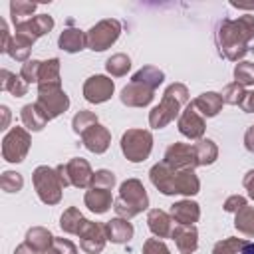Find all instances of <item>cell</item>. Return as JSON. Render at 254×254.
Returning a JSON list of instances; mask_svg holds the SVG:
<instances>
[{
    "label": "cell",
    "mask_w": 254,
    "mask_h": 254,
    "mask_svg": "<svg viewBox=\"0 0 254 254\" xmlns=\"http://www.w3.org/2000/svg\"><path fill=\"white\" fill-rule=\"evenodd\" d=\"M60 179H62V185L64 189L65 187H77V189H85L91 185V179H93V171L89 167V163L81 157H73L69 159L67 163H62L56 167Z\"/></svg>",
    "instance_id": "cell-7"
},
{
    "label": "cell",
    "mask_w": 254,
    "mask_h": 254,
    "mask_svg": "<svg viewBox=\"0 0 254 254\" xmlns=\"http://www.w3.org/2000/svg\"><path fill=\"white\" fill-rule=\"evenodd\" d=\"M95 123H99V121H97V115H95L93 111H87V109L75 113L73 119H71V127H73V131H75L77 135H81L83 131H87V129H89L91 125H95Z\"/></svg>",
    "instance_id": "cell-36"
},
{
    "label": "cell",
    "mask_w": 254,
    "mask_h": 254,
    "mask_svg": "<svg viewBox=\"0 0 254 254\" xmlns=\"http://www.w3.org/2000/svg\"><path fill=\"white\" fill-rule=\"evenodd\" d=\"M192 149H194L196 165H200V167L214 163L216 157H218V147H216L214 141H210V139H198V141L192 145Z\"/></svg>",
    "instance_id": "cell-29"
},
{
    "label": "cell",
    "mask_w": 254,
    "mask_h": 254,
    "mask_svg": "<svg viewBox=\"0 0 254 254\" xmlns=\"http://www.w3.org/2000/svg\"><path fill=\"white\" fill-rule=\"evenodd\" d=\"M187 103H189V89H187V85H183V83H171L165 89L161 103L151 109V113H149V125L153 129L167 127L181 113V107L187 105Z\"/></svg>",
    "instance_id": "cell-2"
},
{
    "label": "cell",
    "mask_w": 254,
    "mask_h": 254,
    "mask_svg": "<svg viewBox=\"0 0 254 254\" xmlns=\"http://www.w3.org/2000/svg\"><path fill=\"white\" fill-rule=\"evenodd\" d=\"M40 83H60V60L52 58L48 62H42V69H40Z\"/></svg>",
    "instance_id": "cell-34"
},
{
    "label": "cell",
    "mask_w": 254,
    "mask_h": 254,
    "mask_svg": "<svg viewBox=\"0 0 254 254\" xmlns=\"http://www.w3.org/2000/svg\"><path fill=\"white\" fill-rule=\"evenodd\" d=\"M254 38V16H238L236 20L222 18L216 26L214 40L220 56L238 62L248 52V42Z\"/></svg>",
    "instance_id": "cell-1"
},
{
    "label": "cell",
    "mask_w": 254,
    "mask_h": 254,
    "mask_svg": "<svg viewBox=\"0 0 254 254\" xmlns=\"http://www.w3.org/2000/svg\"><path fill=\"white\" fill-rule=\"evenodd\" d=\"M244 147H246L250 153H254V125H250V127L246 129V133H244Z\"/></svg>",
    "instance_id": "cell-50"
},
{
    "label": "cell",
    "mask_w": 254,
    "mask_h": 254,
    "mask_svg": "<svg viewBox=\"0 0 254 254\" xmlns=\"http://www.w3.org/2000/svg\"><path fill=\"white\" fill-rule=\"evenodd\" d=\"M0 187L6 192H18L24 187V179L16 171H4L2 177H0Z\"/></svg>",
    "instance_id": "cell-39"
},
{
    "label": "cell",
    "mask_w": 254,
    "mask_h": 254,
    "mask_svg": "<svg viewBox=\"0 0 254 254\" xmlns=\"http://www.w3.org/2000/svg\"><path fill=\"white\" fill-rule=\"evenodd\" d=\"M143 254H171L167 244L159 238H147L143 244Z\"/></svg>",
    "instance_id": "cell-45"
},
{
    "label": "cell",
    "mask_w": 254,
    "mask_h": 254,
    "mask_svg": "<svg viewBox=\"0 0 254 254\" xmlns=\"http://www.w3.org/2000/svg\"><path fill=\"white\" fill-rule=\"evenodd\" d=\"M234 226L240 234L244 236H254V206H242L238 212H236V218H234Z\"/></svg>",
    "instance_id": "cell-32"
},
{
    "label": "cell",
    "mask_w": 254,
    "mask_h": 254,
    "mask_svg": "<svg viewBox=\"0 0 254 254\" xmlns=\"http://www.w3.org/2000/svg\"><path fill=\"white\" fill-rule=\"evenodd\" d=\"M77 236H79V246H81L83 252H87V254H99L103 250V246H105V240H107L105 224L87 220V224L83 226V230Z\"/></svg>",
    "instance_id": "cell-12"
},
{
    "label": "cell",
    "mask_w": 254,
    "mask_h": 254,
    "mask_svg": "<svg viewBox=\"0 0 254 254\" xmlns=\"http://www.w3.org/2000/svg\"><path fill=\"white\" fill-rule=\"evenodd\" d=\"M171 238L175 240L181 254H192L198 246V232L194 224H177L173 228Z\"/></svg>",
    "instance_id": "cell-17"
},
{
    "label": "cell",
    "mask_w": 254,
    "mask_h": 254,
    "mask_svg": "<svg viewBox=\"0 0 254 254\" xmlns=\"http://www.w3.org/2000/svg\"><path fill=\"white\" fill-rule=\"evenodd\" d=\"M81 141H83V145H85L87 151L99 155V153H105L107 151V147L111 143V133L101 123H95L87 131L81 133Z\"/></svg>",
    "instance_id": "cell-16"
},
{
    "label": "cell",
    "mask_w": 254,
    "mask_h": 254,
    "mask_svg": "<svg viewBox=\"0 0 254 254\" xmlns=\"http://www.w3.org/2000/svg\"><path fill=\"white\" fill-rule=\"evenodd\" d=\"M177 125H179V131H181L185 137H189V139H202L204 129H206V125H204V117L194 109L192 103L187 105L185 111L179 115Z\"/></svg>",
    "instance_id": "cell-13"
},
{
    "label": "cell",
    "mask_w": 254,
    "mask_h": 254,
    "mask_svg": "<svg viewBox=\"0 0 254 254\" xmlns=\"http://www.w3.org/2000/svg\"><path fill=\"white\" fill-rule=\"evenodd\" d=\"M194 109L202 115V117H214L220 109H222V97L220 93H214V91H206V93H200L194 101H192Z\"/></svg>",
    "instance_id": "cell-26"
},
{
    "label": "cell",
    "mask_w": 254,
    "mask_h": 254,
    "mask_svg": "<svg viewBox=\"0 0 254 254\" xmlns=\"http://www.w3.org/2000/svg\"><path fill=\"white\" fill-rule=\"evenodd\" d=\"M119 34H121L119 20H113V18L101 20L93 28H89V32H87V48L93 50V52H103L111 44L117 42Z\"/></svg>",
    "instance_id": "cell-8"
},
{
    "label": "cell",
    "mask_w": 254,
    "mask_h": 254,
    "mask_svg": "<svg viewBox=\"0 0 254 254\" xmlns=\"http://www.w3.org/2000/svg\"><path fill=\"white\" fill-rule=\"evenodd\" d=\"M85 224H87V218H85L75 206H69V208L62 214V218H60V226H62V230L67 232V234H79Z\"/></svg>",
    "instance_id": "cell-28"
},
{
    "label": "cell",
    "mask_w": 254,
    "mask_h": 254,
    "mask_svg": "<svg viewBox=\"0 0 254 254\" xmlns=\"http://www.w3.org/2000/svg\"><path fill=\"white\" fill-rule=\"evenodd\" d=\"M105 234H107V240H111L115 244L129 242L131 236H133V224L127 218H119L117 216V218L105 222Z\"/></svg>",
    "instance_id": "cell-23"
},
{
    "label": "cell",
    "mask_w": 254,
    "mask_h": 254,
    "mask_svg": "<svg viewBox=\"0 0 254 254\" xmlns=\"http://www.w3.org/2000/svg\"><path fill=\"white\" fill-rule=\"evenodd\" d=\"M175 175H177V171L171 169L165 161L153 165L151 171H149L151 183H153L163 194H177V192H175Z\"/></svg>",
    "instance_id": "cell-18"
},
{
    "label": "cell",
    "mask_w": 254,
    "mask_h": 254,
    "mask_svg": "<svg viewBox=\"0 0 254 254\" xmlns=\"http://www.w3.org/2000/svg\"><path fill=\"white\" fill-rule=\"evenodd\" d=\"M32 181H34V189H36L42 202L58 204L62 200L64 185H62V179H60L56 169H52L48 165H40V167H36V171L32 175Z\"/></svg>",
    "instance_id": "cell-4"
},
{
    "label": "cell",
    "mask_w": 254,
    "mask_h": 254,
    "mask_svg": "<svg viewBox=\"0 0 254 254\" xmlns=\"http://www.w3.org/2000/svg\"><path fill=\"white\" fill-rule=\"evenodd\" d=\"M0 30H2V40H0V52H8V46L12 42V36L8 32V26L4 20H0Z\"/></svg>",
    "instance_id": "cell-47"
},
{
    "label": "cell",
    "mask_w": 254,
    "mask_h": 254,
    "mask_svg": "<svg viewBox=\"0 0 254 254\" xmlns=\"http://www.w3.org/2000/svg\"><path fill=\"white\" fill-rule=\"evenodd\" d=\"M222 206H224L226 212H238L242 206H246V198L240 196V194H232V196H228V198L224 200Z\"/></svg>",
    "instance_id": "cell-46"
},
{
    "label": "cell",
    "mask_w": 254,
    "mask_h": 254,
    "mask_svg": "<svg viewBox=\"0 0 254 254\" xmlns=\"http://www.w3.org/2000/svg\"><path fill=\"white\" fill-rule=\"evenodd\" d=\"M14 254H36V250H32V248H30L26 242H22V244H20V246L14 250Z\"/></svg>",
    "instance_id": "cell-51"
},
{
    "label": "cell",
    "mask_w": 254,
    "mask_h": 254,
    "mask_svg": "<svg viewBox=\"0 0 254 254\" xmlns=\"http://www.w3.org/2000/svg\"><path fill=\"white\" fill-rule=\"evenodd\" d=\"M30 48H32V46H30L28 42H24V40H20V38L12 36V42H10L8 52H6V54H10V58H14L16 62H28Z\"/></svg>",
    "instance_id": "cell-38"
},
{
    "label": "cell",
    "mask_w": 254,
    "mask_h": 254,
    "mask_svg": "<svg viewBox=\"0 0 254 254\" xmlns=\"http://www.w3.org/2000/svg\"><path fill=\"white\" fill-rule=\"evenodd\" d=\"M54 238H56V236H52V232H50L48 228H44V226H34V228H30V230L26 232V240H24V242H26L32 250L44 254V252L52 246Z\"/></svg>",
    "instance_id": "cell-27"
},
{
    "label": "cell",
    "mask_w": 254,
    "mask_h": 254,
    "mask_svg": "<svg viewBox=\"0 0 254 254\" xmlns=\"http://www.w3.org/2000/svg\"><path fill=\"white\" fill-rule=\"evenodd\" d=\"M153 135L147 129H127L121 137V151L131 163H141L151 155Z\"/></svg>",
    "instance_id": "cell-6"
},
{
    "label": "cell",
    "mask_w": 254,
    "mask_h": 254,
    "mask_svg": "<svg viewBox=\"0 0 254 254\" xmlns=\"http://www.w3.org/2000/svg\"><path fill=\"white\" fill-rule=\"evenodd\" d=\"M113 93V81L105 75H91L83 83V97L89 103H103Z\"/></svg>",
    "instance_id": "cell-14"
},
{
    "label": "cell",
    "mask_w": 254,
    "mask_h": 254,
    "mask_svg": "<svg viewBox=\"0 0 254 254\" xmlns=\"http://www.w3.org/2000/svg\"><path fill=\"white\" fill-rule=\"evenodd\" d=\"M52 28H54V18L48 16V14H38V16H34V18L20 20V22L14 24L16 38L28 42L30 46H32L40 36H46Z\"/></svg>",
    "instance_id": "cell-10"
},
{
    "label": "cell",
    "mask_w": 254,
    "mask_h": 254,
    "mask_svg": "<svg viewBox=\"0 0 254 254\" xmlns=\"http://www.w3.org/2000/svg\"><path fill=\"white\" fill-rule=\"evenodd\" d=\"M67 24H69V28H65V30L60 34L58 46H60L64 52H69V54L81 52V50L87 46V34H83L79 28H71V20H69Z\"/></svg>",
    "instance_id": "cell-21"
},
{
    "label": "cell",
    "mask_w": 254,
    "mask_h": 254,
    "mask_svg": "<svg viewBox=\"0 0 254 254\" xmlns=\"http://www.w3.org/2000/svg\"><path fill=\"white\" fill-rule=\"evenodd\" d=\"M171 169L175 171H183V169H194L196 165V157H194V149L189 143H173L167 151H165V159H163Z\"/></svg>",
    "instance_id": "cell-11"
},
{
    "label": "cell",
    "mask_w": 254,
    "mask_h": 254,
    "mask_svg": "<svg viewBox=\"0 0 254 254\" xmlns=\"http://www.w3.org/2000/svg\"><path fill=\"white\" fill-rule=\"evenodd\" d=\"M83 202H85V206H87L91 212L103 214V212H107V210L111 208V204H113L111 190H107V189H97V187H89V190H87L85 196H83Z\"/></svg>",
    "instance_id": "cell-20"
},
{
    "label": "cell",
    "mask_w": 254,
    "mask_h": 254,
    "mask_svg": "<svg viewBox=\"0 0 254 254\" xmlns=\"http://www.w3.org/2000/svg\"><path fill=\"white\" fill-rule=\"evenodd\" d=\"M149 206V196L141 181L127 179L119 187V194L113 200V210L119 218H133Z\"/></svg>",
    "instance_id": "cell-3"
},
{
    "label": "cell",
    "mask_w": 254,
    "mask_h": 254,
    "mask_svg": "<svg viewBox=\"0 0 254 254\" xmlns=\"http://www.w3.org/2000/svg\"><path fill=\"white\" fill-rule=\"evenodd\" d=\"M30 133L24 127H12L2 139V157L8 163H20L30 151Z\"/></svg>",
    "instance_id": "cell-9"
},
{
    "label": "cell",
    "mask_w": 254,
    "mask_h": 254,
    "mask_svg": "<svg viewBox=\"0 0 254 254\" xmlns=\"http://www.w3.org/2000/svg\"><path fill=\"white\" fill-rule=\"evenodd\" d=\"M240 252H242V254H254V242H246Z\"/></svg>",
    "instance_id": "cell-53"
},
{
    "label": "cell",
    "mask_w": 254,
    "mask_h": 254,
    "mask_svg": "<svg viewBox=\"0 0 254 254\" xmlns=\"http://www.w3.org/2000/svg\"><path fill=\"white\" fill-rule=\"evenodd\" d=\"M198 189H200V181L192 169L177 171V175H175V192L177 194L190 196V194H196Z\"/></svg>",
    "instance_id": "cell-25"
},
{
    "label": "cell",
    "mask_w": 254,
    "mask_h": 254,
    "mask_svg": "<svg viewBox=\"0 0 254 254\" xmlns=\"http://www.w3.org/2000/svg\"><path fill=\"white\" fill-rule=\"evenodd\" d=\"M89 187H97V189H107L111 190L115 187V175L107 169H99L93 173V179H91V185Z\"/></svg>",
    "instance_id": "cell-42"
},
{
    "label": "cell",
    "mask_w": 254,
    "mask_h": 254,
    "mask_svg": "<svg viewBox=\"0 0 254 254\" xmlns=\"http://www.w3.org/2000/svg\"><path fill=\"white\" fill-rule=\"evenodd\" d=\"M171 218L177 224H194L200 218V208L194 200H179L171 204Z\"/></svg>",
    "instance_id": "cell-22"
},
{
    "label": "cell",
    "mask_w": 254,
    "mask_h": 254,
    "mask_svg": "<svg viewBox=\"0 0 254 254\" xmlns=\"http://www.w3.org/2000/svg\"><path fill=\"white\" fill-rule=\"evenodd\" d=\"M147 224H149V230L157 236V238H169L173 234V218L171 214H167L165 210L161 208H151L149 214H147Z\"/></svg>",
    "instance_id": "cell-19"
},
{
    "label": "cell",
    "mask_w": 254,
    "mask_h": 254,
    "mask_svg": "<svg viewBox=\"0 0 254 254\" xmlns=\"http://www.w3.org/2000/svg\"><path fill=\"white\" fill-rule=\"evenodd\" d=\"M44 254H77V248L71 240L67 238H54L52 246Z\"/></svg>",
    "instance_id": "cell-44"
},
{
    "label": "cell",
    "mask_w": 254,
    "mask_h": 254,
    "mask_svg": "<svg viewBox=\"0 0 254 254\" xmlns=\"http://www.w3.org/2000/svg\"><path fill=\"white\" fill-rule=\"evenodd\" d=\"M34 10H36V4H34V2L16 0V2H12V4H10V16H12L14 24H16V22H20V18H24V16H32V12H34Z\"/></svg>",
    "instance_id": "cell-43"
},
{
    "label": "cell",
    "mask_w": 254,
    "mask_h": 254,
    "mask_svg": "<svg viewBox=\"0 0 254 254\" xmlns=\"http://www.w3.org/2000/svg\"><path fill=\"white\" fill-rule=\"evenodd\" d=\"M40 69H42V62L38 60H28L22 69H20V75L26 83H38L40 81Z\"/></svg>",
    "instance_id": "cell-41"
},
{
    "label": "cell",
    "mask_w": 254,
    "mask_h": 254,
    "mask_svg": "<svg viewBox=\"0 0 254 254\" xmlns=\"http://www.w3.org/2000/svg\"><path fill=\"white\" fill-rule=\"evenodd\" d=\"M163 79H165V73H163L159 67H153V65L141 67V69L131 77V81H139V83H143V85H147V87H151V89H157V87L163 83Z\"/></svg>",
    "instance_id": "cell-31"
},
{
    "label": "cell",
    "mask_w": 254,
    "mask_h": 254,
    "mask_svg": "<svg viewBox=\"0 0 254 254\" xmlns=\"http://www.w3.org/2000/svg\"><path fill=\"white\" fill-rule=\"evenodd\" d=\"M220 97H222V103H230V105H240V103L244 101V97H246L244 85H240V83L232 81V83L224 85V89H222Z\"/></svg>",
    "instance_id": "cell-35"
},
{
    "label": "cell",
    "mask_w": 254,
    "mask_h": 254,
    "mask_svg": "<svg viewBox=\"0 0 254 254\" xmlns=\"http://www.w3.org/2000/svg\"><path fill=\"white\" fill-rule=\"evenodd\" d=\"M129 67H131V60H129V56H125V54H113V56L105 62V69H107L113 77L125 75V73L129 71Z\"/></svg>",
    "instance_id": "cell-33"
},
{
    "label": "cell",
    "mask_w": 254,
    "mask_h": 254,
    "mask_svg": "<svg viewBox=\"0 0 254 254\" xmlns=\"http://www.w3.org/2000/svg\"><path fill=\"white\" fill-rule=\"evenodd\" d=\"M242 185H244V189L248 190L250 198H254V169H252V171H248V173L244 175V181H242Z\"/></svg>",
    "instance_id": "cell-48"
},
{
    "label": "cell",
    "mask_w": 254,
    "mask_h": 254,
    "mask_svg": "<svg viewBox=\"0 0 254 254\" xmlns=\"http://www.w3.org/2000/svg\"><path fill=\"white\" fill-rule=\"evenodd\" d=\"M244 244H246L244 238H234V236H230V238H224V240L216 242L214 248H212V254H238Z\"/></svg>",
    "instance_id": "cell-37"
},
{
    "label": "cell",
    "mask_w": 254,
    "mask_h": 254,
    "mask_svg": "<svg viewBox=\"0 0 254 254\" xmlns=\"http://www.w3.org/2000/svg\"><path fill=\"white\" fill-rule=\"evenodd\" d=\"M0 109H2V115H4V119H2V127H0V129H6V127H8V119H10V109H8L6 105H2Z\"/></svg>",
    "instance_id": "cell-52"
},
{
    "label": "cell",
    "mask_w": 254,
    "mask_h": 254,
    "mask_svg": "<svg viewBox=\"0 0 254 254\" xmlns=\"http://www.w3.org/2000/svg\"><path fill=\"white\" fill-rule=\"evenodd\" d=\"M234 79L240 85H252L254 83V64L252 62H240L234 67Z\"/></svg>",
    "instance_id": "cell-40"
},
{
    "label": "cell",
    "mask_w": 254,
    "mask_h": 254,
    "mask_svg": "<svg viewBox=\"0 0 254 254\" xmlns=\"http://www.w3.org/2000/svg\"><path fill=\"white\" fill-rule=\"evenodd\" d=\"M20 119L24 123V127L28 131H42L46 127V123L50 121L46 117V113L38 107V103H28L22 107V113H20Z\"/></svg>",
    "instance_id": "cell-24"
},
{
    "label": "cell",
    "mask_w": 254,
    "mask_h": 254,
    "mask_svg": "<svg viewBox=\"0 0 254 254\" xmlns=\"http://www.w3.org/2000/svg\"><path fill=\"white\" fill-rule=\"evenodd\" d=\"M153 93L155 89L139 83V81H129L123 89H121V103L129 105V107H145L153 101Z\"/></svg>",
    "instance_id": "cell-15"
},
{
    "label": "cell",
    "mask_w": 254,
    "mask_h": 254,
    "mask_svg": "<svg viewBox=\"0 0 254 254\" xmlns=\"http://www.w3.org/2000/svg\"><path fill=\"white\" fill-rule=\"evenodd\" d=\"M0 77H2L0 87L6 89V91H10L14 97H22V95L28 93V83L22 79V75H14L8 69H2L0 71Z\"/></svg>",
    "instance_id": "cell-30"
},
{
    "label": "cell",
    "mask_w": 254,
    "mask_h": 254,
    "mask_svg": "<svg viewBox=\"0 0 254 254\" xmlns=\"http://www.w3.org/2000/svg\"><path fill=\"white\" fill-rule=\"evenodd\" d=\"M36 103L48 119H56L69 107V97L62 89V83H40Z\"/></svg>",
    "instance_id": "cell-5"
},
{
    "label": "cell",
    "mask_w": 254,
    "mask_h": 254,
    "mask_svg": "<svg viewBox=\"0 0 254 254\" xmlns=\"http://www.w3.org/2000/svg\"><path fill=\"white\" fill-rule=\"evenodd\" d=\"M240 107H242V111H246V113H254V91H246V97H244V101L240 103Z\"/></svg>",
    "instance_id": "cell-49"
}]
</instances>
